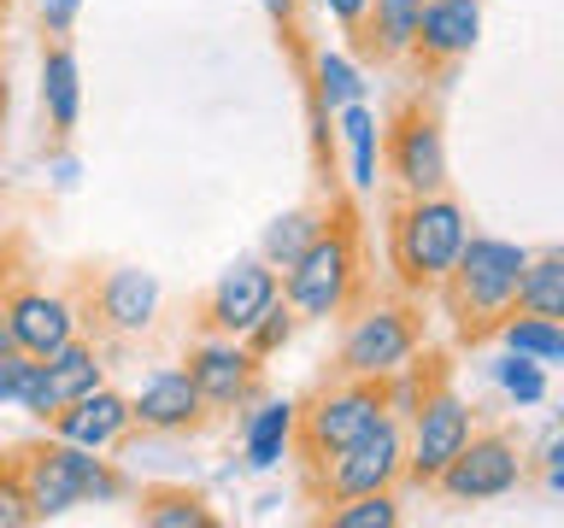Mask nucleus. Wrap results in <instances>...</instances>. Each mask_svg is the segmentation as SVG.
Masks as SVG:
<instances>
[{
    "label": "nucleus",
    "mask_w": 564,
    "mask_h": 528,
    "mask_svg": "<svg viewBox=\"0 0 564 528\" xmlns=\"http://www.w3.org/2000/svg\"><path fill=\"white\" fill-rule=\"evenodd\" d=\"M523 271H529V246L470 229L465 246H458V264L447 271V282H441V299H447L458 341H488V334L500 329V317L518 311Z\"/></svg>",
    "instance_id": "f257e3e1"
},
{
    "label": "nucleus",
    "mask_w": 564,
    "mask_h": 528,
    "mask_svg": "<svg viewBox=\"0 0 564 528\" xmlns=\"http://www.w3.org/2000/svg\"><path fill=\"white\" fill-rule=\"evenodd\" d=\"M470 235L465 206L441 194H400V206L388 211V264H394L400 294L430 299L441 294V282L458 264V246Z\"/></svg>",
    "instance_id": "f03ea898"
},
{
    "label": "nucleus",
    "mask_w": 564,
    "mask_h": 528,
    "mask_svg": "<svg viewBox=\"0 0 564 528\" xmlns=\"http://www.w3.org/2000/svg\"><path fill=\"white\" fill-rule=\"evenodd\" d=\"M18 475H24L30 510L35 522H59L77 505H112L130 493V482L112 470V458H100L95 447H77V440H30V447H12Z\"/></svg>",
    "instance_id": "7ed1b4c3"
},
{
    "label": "nucleus",
    "mask_w": 564,
    "mask_h": 528,
    "mask_svg": "<svg viewBox=\"0 0 564 528\" xmlns=\"http://www.w3.org/2000/svg\"><path fill=\"white\" fill-rule=\"evenodd\" d=\"M365 288V271H359V218L347 206H335L317 241L300 253L289 271H282V299L300 311V323H329V317H347L352 299Z\"/></svg>",
    "instance_id": "20e7f679"
},
{
    "label": "nucleus",
    "mask_w": 564,
    "mask_h": 528,
    "mask_svg": "<svg viewBox=\"0 0 564 528\" xmlns=\"http://www.w3.org/2000/svg\"><path fill=\"white\" fill-rule=\"evenodd\" d=\"M382 417H394L388 405V382L377 376H335L294 411V452L300 464H324L329 452L352 447L359 435H370Z\"/></svg>",
    "instance_id": "39448f33"
},
{
    "label": "nucleus",
    "mask_w": 564,
    "mask_h": 528,
    "mask_svg": "<svg viewBox=\"0 0 564 528\" xmlns=\"http://www.w3.org/2000/svg\"><path fill=\"white\" fill-rule=\"evenodd\" d=\"M423 346V311L417 299H365L347 317L341 346H335V376H377L388 382L394 370H405Z\"/></svg>",
    "instance_id": "423d86ee"
},
{
    "label": "nucleus",
    "mask_w": 564,
    "mask_h": 528,
    "mask_svg": "<svg viewBox=\"0 0 564 528\" xmlns=\"http://www.w3.org/2000/svg\"><path fill=\"white\" fill-rule=\"evenodd\" d=\"M405 482V417H382L352 447L329 452L324 464H306V487L317 505L352 499V493H382Z\"/></svg>",
    "instance_id": "0eeeda50"
},
{
    "label": "nucleus",
    "mask_w": 564,
    "mask_h": 528,
    "mask_svg": "<svg viewBox=\"0 0 564 528\" xmlns=\"http://www.w3.org/2000/svg\"><path fill=\"white\" fill-rule=\"evenodd\" d=\"M470 435H476V405L435 370L423 399L412 405V417H405V482L435 487V475L465 452Z\"/></svg>",
    "instance_id": "6e6552de"
},
{
    "label": "nucleus",
    "mask_w": 564,
    "mask_h": 528,
    "mask_svg": "<svg viewBox=\"0 0 564 528\" xmlns=\"http://www.w3.org/2000/svg\"><path fill=\"white\" fill-rule=\"evenodd\" d=\"M382 170L400 194H441L447 188V135H441L435 106L400 100L382 123Z\"/></svg>",
    "instance_id": "1a4fd4ad"
},
{
    "label": "nucleus",
    "mask_w": 564,
    "mask_h": 528,
    "mask_svg": "<svg viewBox=\"0 0 564 528\" xmlns=\"http://www.w3.org/2000/svg\"><path fill=\"white\" fill-rule=\"evenodd\" d=\"M518 482H523L518 435L476 429L465 440V452L435 475V493H441V499H453V505H494V499H506V493H518Z\"/></svg>",
    "instance_id": "9d476101"
},
{
    "label": "nucleus",
    "mask_w": 564,
    "mask_h": 528,
    "mask_svg": "<svg viewBox=\"0 0 564 528\" xmlns=\"http://www.w3.org/2000/svg\"><path fill=\"white\" fill-rule=\"evenodd\" d=\"M183 370L200 387V399L212 411H247V405L264 399V359L247 352V341L236 334H206V341L188 346Z\"/></svg>",
    "instance_id": "9b49d317"
},
{
    "label": "nucleus",
    "mask_w": 564,
    "mask_h": 528,
    "mask_svg": "<svg viewBox=\"0 0 564 528\" xmlns=\"http://www.w3.org/2000/svg\"><path fill=\"white\" fill-rule=\"evenodd\" d=\"M276 294H282V271H271L259 253H253V258H236V264H229V271L206 288L200 317H194V323H200V334H236V341H241V334L253 329V317L271 306Z\"/></svg>",
    "instance_id": "f8f14e48"
},
{
    "label": "nucleus",
    "mask_w": 564,
    "mask_h": 528,
    "mask_svg": "<svg viewBox=\"0 0 564 528\" xmlns=\"http://www.w3.org/2000/svg\"><path fill=\"white\" fill-rule=\"evenodd\" d=\"M159 317V276L141 264H118L88 288V323L106 334H148Z\"/></svg>",
    "instance_id": "ddd939ff"
},
{
    "label": "nucleus",
    "mask_w": 564,
    "mask_h": 528,
    "mask_svg": "<svg viewBox=\"0 0 564 528\" xmlns=\"http://www.w3.org/2000/svg\"><path fill=\"white\" fill-rule=\"evenodd\" d=\"M130 411H135V429L148 435H194L206 429L212 405L200 399V387L183 364H165L141 382V394H130Z\"/></svg>",
    "instance_id": "4468645a"
},
{
    "label": "nucleus",
    "mask_w": 564,
    "mask_h": 528,
    "mask_svg": "<svg viewBox=\"0 0 564 528\" xmlns=\"http://www.w3.org/2000/svg\"><path fill=\"white\" fill-rule=\"evenodd\" d=\"M476 35H482V0H423L412 59L423 70H447L458 59H470Z\"/></svg>",
    "instance_id": "2eb2a0df"
},
{
    "label": "nucleus",
    "mask_w": 564,
    "mask_h": 528,
    "mask_svg": "<svg viewBox=\"0 0 564 528\" xmlns=\"http://www.w3.org/2000/svg\"><path fill=\"white\" fill-rule=\"evenodd\" d=\"M135 429V411H130V394H118V387H88L83 399H70L59 417L47 422V435L59 440H77V447H95V452H112L123 435Z\"/></svg>",
    "instance_id": "dca6fc26"
},
{
    "label": "nucleus",
    "mask_w": 564,
    "mask_h": 528,
    "mask_svg": "<svg viewBox=\"0 0 564 528\" xmlns=\"http://www.w3.org/2000/svg\"><path fill=\"white\" fill-rule=\"evenodd\" d=\"M12 311V329H18V346L35 352V359H47V352H59L65 341H77V306H70L65 294H47V288H18L7 299Z\"/></svg>",
    "instance_id": "f3484780"
},
{
    "label": "nucleus",
    "mask_w": 564,
    "mask_h": 528,
    "mask_svg": "<svg viewBox=\"0 0 564 528\" xmlns=\"http://www.w3.org/2000/svg\"><path fill=\"white\" fill-rule=\"evenodd\" d=\"M423 0H370L359 18V59H412Z\"/></svg>",
    "instance_id": "a211bd4d"
},
{
    "label": "nucleus",
    "mask_w": 564,
    "mask_h": 528,
    "mask_svg": "<svg viewBox=\"0 0 564 528\" xmlns=\"http://www.w3.org/2000/svg\"><path fill=\"white\" fill-rule=\"evenodd\" d=\"M42 112H47L53 135H70L77 118H83V70H77L70 42H53L42 53Z\"/></svg>",
    "instance_id": "6ab92c4d"
},
{
    "label": "nucleus",
    "mask_w": 564,
    "mask_h": 528,
    "mask_svg": "<svg viewBox=\"0 0 564 528\" xmlns=\"http://www.w3.org/2000/svg\"><path fill=\"white\" fill-rule=\"evenodd\" d=\"M294 399H259V411H247L241 422V452L247 470H276L294 452Z\"/></svg>",
    "instance_id": "aec40b11"
},
{
    "label": "nucleus",
    "mask_w": 564,
    "mask_h": 528,
    "mask_svg": "<svg viewBox=\"0 0 564 528\" xmlns=\"http://www.w3.org/2000/svg\"><path fill=\"white\" fill-rule=\"evenodd\" d=\"M335 135H341V147H347L352 188L370 194L377 188V165H382V123H377V112H370L365 100L341 106V112H335Z\"/></svg>",
    "instance_id": "412c9836"
},
{
    "label": "nucleus",
    "mask_w": 564,
    "mask_h": 528,
    "mask_svg": "<svg viewBox=\"0 0 564 528\" xmlns=\"http://www.w3.org/2000/svg\"><path fill=\"white\" fill-rule=\"evenodd\" d=\"M42 370H47V387H53V399H59V411H65L70 399H83L88 387L106 382V352L77 334V341H65L59 352H47Z\"/></svg>",
    "instance_id": "4be33fe9"
},
{
    "label": "nucleus",
    "mask_w": 564,
    "mask_h": 528,
    "mask_svg": "<svg viewBox=\"0 0 564 528\" xmlns=\"http://www.w3.org/2000/svg\"><path fill=\"white\" fill-rule=\"evenodd\" d=\"M494 341H500L506 352H518V359H535L546 370H564V323H553V317L506 311L500 329H494Z\"/></svg>",
    "instance_id": "5701e85b"
},
{
    "label": "nucleus",
    "mask_w": 564,
    "mask_h": 528,
    "mask_svg": "<svg viewBox=\"0 0 564 528\" xmlns=\"http://www.w3.org/2000/svg\"><path fill=\"white\" fill-rule=\"evenodd\" d=\"M135 522H148V528H218V510L194 487H148L135 499Z\"/></svg>",
    "instance_id": "b1692460"
},
{
    "label": "nucleus",
    "mask_w": 564,
    "mask_h": 528,
    "mask_svg": "<svg viewBox=\"0 0 564 528\" xmlns=\"http://www.w3.org/2000/svg\"><path fill=\"white\" fill-rule=\"evenodd\" d=\"M317 229H324V211H312V206H294V211H282L276 223H264V235H259V258L271 264V271H289V264L306 253V246L317 241Z\"/></svg>",
    "instance_id": "393cba45"
},
{
    "label": "nucleus",
    "mask_w": 564,
    "mask_h": 528,
    "mask_svg": "<svg viewBox=\"0 0 564 528\" xmlns=\"http://www.w3.org/2000/svg\"><path fill=\"white\" fill-rule=\"evenodd\" d=\"M518 311H535V317L564 323V246H553V253H529V271H523V288H518Z\"/></svg>",
    "instance_id": "a878e982"
},
{
    "label": "nucleus",
    "mask_w": 564,
    "mask_h": 528,
    "mask_svg": "<svg viewBox=\"0 0 564 528\" xmlns=\"http://www.w3.org/2000/svg\"><path fill=\"white\" fill-rule=\"evenodd\" d=\"M317 522H329V528H400V487L335 499V505L317 510Z\"/></svg>",
    "instance_id": "bb28decb"
},
{
    "label": "nucleus",
    "mask_w": 564,
    "mask_h": 528,
    "mask_svg": "<svg viewBox=\"0 0 564 528\" xmlns=\"http://www.w3.org/2000/svg\"><path fill=\"white\" fill-rule=\"evenodd\" d=\"M317 112H341V106L352 100H365V77H359V65L347 59V53H317Z\"/></svg>",
    "instance_id": "cd10ccee"
},
{
    "label": "nucleus",
    "mask_w": 564,
    "mask_h": 528,
    "mask_svg": "<svg viewBox=\"0 0 564 528\" xmlns=\"http://www.w3.org/2000/svg\"><path fill=\"white\" fill-rule=\"evenodd\" d=\"M294 329H300V311L276 294L271 306H264V311L253 317V329H247L241 341H247V352H259V359H276V352L294 341Z\"/></svg>",
    "instance_id": "c85d7f7f"
},
{
    "label": "nucleus",
    "mask_w": 564,
    "mask_h": 528,
    "mask_svg": "<svg viewBox=\"0 0 564 528\" xmlns=\"http://www.w3.org/2000/svg\"><path fill=\"white\" fill-rule=\"evenodd\" d=\"M494 382H500V394H506L511 405H541V399H546V364L518 359V352H500Z\"/></svg>",
    "instance_id": "c756f323"
},
{
    "label": "nucleus",
    "mask_w": 564,
    "mask_h": 528,
    "mask_svg": "<svg viewBox=\"0 0 564 528\" xmlns=\"http://www.w3.org/2000/svg\"><path fill=\"white\" fill-rule=\"evenodd\" d=\"M35 510H30V493H24V475H18V458L7 452L0 458V528H30Z\"/></svg>",
    "instance_id": "7c9ffc66"
},
{
    "label": "nucleus",
    "mask_w": 564,
    "mask_h": 528,
    "mask_svg": "<svg viewBox=\"0 0 564 528\" xmlns=\"http://www.w3.org/2000/svg\"><path fill=\"white\" fill-rule=\"evenodd\" d=\"M35 352H0V405H24V394H30V382H35Z\"/></svg>",
    "instance_id": "2f4dec72"
},
{
    "label": "nucleus",
    "mask_w": 564,
    "mask_h": 528,
    "mask_svg": "<svg viewBox=\"0 0 564 528\" xmlns=\"http://www.w3.org/2000/svg\"><path fill=\"white\" fill-rule=\"evenodd\" d=\"M83 0H42V35H53V42H65L70 24H77Z\"/></svg>",
    "instance_id": "473e14b6"
},
{
    "label": "nucleus",
    "mask_w": 564,
    "mask_h": 528,
    "mask_svg": "<svg viewBox=\"0 0 564 528\" xmlns=\"http://www.w3.org/2000/svg\"><path fill=\"white\" fill-rule=\"evenodd\" d=\"M541 475H546V487L564 499V435L546 440V452H541Z\"/></svg>",
    "instance_id": "72a5a7b5"
},
{
    "label": "nucleus",
    "mask_w": 564,
    "mask_h": 528,
    "mask_svg": "<svg viewBox=\"0 0 564 528\" xmlns=\"http://www.w3.org/2000/svg\"><path fill=\"white\" fill-rule=\"evenodd\" d=\"M324 7H329V18H335V24H341V30L352 35V30H359V18H365V7H370V0H324Z\"/></svg>",
    "instance_id": "f704fd0d"
},
{
    "label": "nucleus",
    "mask_w": 564,
    "mask_h": 528,
    "mask_svg": "<svg viewBox=\"0 0 564 528\" xmlns=\"http://www.w3.org/2000/svg\"><path fill=\"white\" fill-rule=\"evenodd\" d=\"M264 12H271V24H276V30H289V35H294V0H264Z\"/></svg>",
    "instance_id": "c9c22d12"
},
{
    "label": "nucleus",
    "mask_w": 564,
    "mask_h": 528,
    "mask_svg": "<svg viewBox=\"0 0 564 528\" xmlns=\"http://www.w3.org/2000/svg\"><path fill=\"white\" fill-rule=\"evenodd\" d=\"M0 352H18V329H12V311H7V299H0Z\"/></svg>",
    "instance_id": "e433bc0d"
},
{
    "label": "nucleus",
    "mask_w": 564,
    "mask_h": 528,
    "mask_svg": "<svg viewBox=\"0 0 564 528\" xmlns=\"http://www.w3.org/2000/svg\"><path fill=\"white\" fill-rule=\"evenodd\" d=\"M53 183H59V188L77 183V158H53Z\"/></svg>",
    "instance_id": "4c0bfd02"
}]
</instances>
